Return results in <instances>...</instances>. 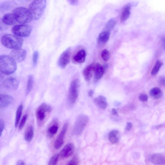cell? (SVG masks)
I'll use <instances>...</instances> for the list:
<instances>
[{
  "mask_svg": "<svg viewBox=\"0 0 165 165\" xmlns=\"http://www.w3.org/2000/svg\"><path fill=\"white\" fill-rule=\"evenodd\" d=\"M17 69L16 62L10 56L1 55L0 57V70L3 74L9 75Z\"/></svg>",
  "mask_w": 165,
  "mask_h": 165,
  "instance_id": "obj_1",
  "label": "cell"
},
{
  "mask_svg": "<svg viewBox=\"0 0 165 165\" xmlns=\"http://www.w3.org/2000/svg\"><path fill=\"white\" fill-rule=\"evenodd\" d=\"M1 41L4 47L13 50L21 48L23 42L20 37L11 34H6L2 36Z\"/></svg>",
  "mask_w": 165,
  "mask_h": 165,
  "instance_id": "obj_2",
  "label": "cell"
},
{
  "mask_svg": "<svg viewBox=\"0 0 165 165\" xmlns=\"http://www.w3.org/2000/svg\"><path fill=\"white\" fill-rule=\"evenodd\" d=\"M46 6L45 0L34 1L29 5V10L33 20L40 19L45 11Z\"/></svg>",
  "mask_w": 165,
  "mask_h": 165,
  "instance_id": "obj_3",
  "label": "cell"
},
{
  "mask_svg": "<svg viewBox=\"0 0 165 165\" xmlns=\"http://www.w3.org/2000/svg\"><path fill=\"white\" fill-rule=\"evenodd\" d=\"M52 111V107L45 103L42 104L38 107L36 112L38 125L41 126L44 124Z\"/></svg>",
  "mask_w": 165,
  "mask_h": 165,
  "instance_id": "obj_4",
  "label": "cell"
},
{
  "mask_svg": "<svg viewBox=\"0 0 165 165\" xmlns=\"http://www.w3.org/2000/svg\"><path fill=\"white\" fill-rule=\"evenodd\" d=\"M17 22L21 24H25L33 20L29 9L24 7L15 8L12 12Z\"/></svg>",
  "mask_w": 165,
  "mask_h": 165,
  "instance_id": "obj_5",
  "label": "cell"
},
{
  "mask_svg": "<svg viewBox=\"0 0 165 165\" xmlns=\"http://www.w3.org/2000/svg\"><path fill=\"white\" fill-rule=\"evenodd\" d=\"M79 81L78 79L73 80L71 82L69 88L68 100L71 104H74L79 96Z\"/></svg>",
  "mask_w": 165,
  "mask_h": 165,
  "instance_id": "obj_6",
  "label": "cell"
},
{
  "mask_svg": "<svg viewBox=\"0 0 165 165\" xmlns=\"http://www.w3.org/2000/svg\"><path fill=\"white\" fill-rule=\"evenodd\" d=\"M32 31V27L30 25L26 24L16 25L11 29V31L13 33L20 37H26L29 36Z\"/></svg>",
  "mask_w": 165,
  "mask_h": 165,
  "instance_id": "obj_7",
  "label": "cell"
},
{
  "mask_svg": "<svg viewBox=\"0 0 165 165\" xmlns=\"http://www.w3.org/2000/svg\"><path fill=\"white\" fill-rule=\"evenodd\" d=\"M88 120V118L87 116H80L75 122L73 130V133L76 135L81 134L85 128Z\"/></svg>",
  "mask_w": 165,
  "mask_h": 165,
  "instance_id": "obj_8",
  "label": "cell"
},
{
  "mask_svg": "<svg viewBox=\"0 0 165 165\" xmlns=\"http://www.w3.org/2000/svg\"><path fill=\"white\" fill-rule=\"evenodd\" d=\"M71 55V49L68 48L60 55L58 61V66L62 69L66 68L70 60Z\"/></svg>",
  "mask_w": 165,
  "mask_h": 165,
  "instance_id": "obj_9",
  "label": "cell"
},
{
  "mask_svg": "<svg viewBox=\"0 0 165 165\" xmlns=\"http://www.w3.org/2000/svg\"><path fill=\"white\" fill-rule=\"evenodd\" d=\"M68 127V124L66 123L63 126V128L58 135L54 143V147L56 149L60 148L64 144L65 137Z\"/></svg>",
  "mask_w": 165,
  "mask_h": 165,
  "instance_id": "obj_10",
  "label": "cell"
},
{
  "mask_svg": "<svg viewBox=\"0 0 165 165\" xmlns=\"http://www.w3.org/2000/svg\"><path fill=\"white\" fill-rule=\"evenodd\" d=\"M27 54L26 50L20 48L12 51L10 53V56L16 62L20 63L25 60Z\"/></svg>",
  "mask_w": 165,
  "mask_h": 165,
  "instance_id": "obj_11",
  "label": "cell"
},
{
  "mask_svg": "<svg viewBox=\"0 0 165 165\" xmlns=\"http://www.w3.org/2000/svg\"><path fill=\"white\" fill-rule=\"evenodd\" d=\"M3 85L5 87L11 90H17L19 84V81L13 77L8 78L3 82Z\"/></svg>",
  "mask_w": 165,
  "mask_h": 165,
  "instance_id": "obj_12",
  "label": "cell"
},
{
  "mask_svg": "<svg viewBox=\"0 0 165 165\" xmlns=\"http://www.w3.org/2000/svg\"><path fill=\"white\" fill-rule=\"evenodd\" d=\"M14 101V98L12 96L4 94L0 95V107H6L11 105Z\"/></svg>",
  "mask_w": 165,
  "mask_h": 165,
  "instance_id": "obj_13",
  "label": "cell"
},
{
  "mask_svg": "<svg viewBox=\"0 0 165 165\" xmlns=\"http://www.w3.org/2000/svg\"><path fill=\"white\" fill-rule=\"evenodd\" d=\"M74 150V145L72 143L68 144L61 151L60 156L63 158H67L73 154Z\"/></svg>",
  "mask_w": 165,
  "mask_h": 165,
  "instance_id": "obj_14",
  "label": "cell"
},
{
  "mask_svg": "<svg viewBox=\"0 0 165 165\" xmlns=\"http://www.w3.org/2000/svg\"><path fill=\"white\" fill-rule=\"evenodd\" d=\"M96 63H94L86 67L83 71V74L85 80L87 82L90 81L93 74L95 72Z\"/></svg>",
  "mask_w": 165,
  "mask_h": 165,
  "instance_id": "obj_15",
  "label": "cell"
},
{
  "mask_svg": "<svg viewBox=\"0 0 165 165\" xmlns=\"http://www.w3.org/2000/svg\"><path fill=\"white\" fill-rule=\"evenodd\" d=\"M86 55V52L85 50H80L73 56L72 60L74 63L81 64L85 62Z\"/></svg>",
  "mask_w": 165,
  "mask_h": 165,
  "instance_id": "obj_16",
  "label": "cell"
},
{
  "mask_svg": "<svg viewBox=\"0 0 165 165\" xmlns=\"http://www.w3.org/2000/svg\"><path fill=\"white\" fill-rule=\"evenodd\" d=\"M151 161L154 165H164L165 164V156L161 154H155L151 156Z\"/></svg>",
  "mask_w": 165,
  "mask_h": 165,
  "instance_id": "obj_17",
  "label": "cell"
},
{
  "mask_svg": "<svg viewBox=\"0 0 165 165\" xmlns=\"http://www.w3.org/2000/svg\"><path fill=\"white\" fill-rule=\"evenodd\" d=\"M106 66L103 67L99 63H96V67L94 72V79L97 81L103 77Z\"/></svg>",
  "mask_w": 165,
  "mask_h": 165,
  "instance_id": "obj_18",
  "label": "cell"
},
{
  "mask_svg": "<svg viewBox=\"0 0 165 165\" xmlns=\"http://www.w3.org/2000/svg\"><path fill=\"white\" fill-rule=\"evenodd\" d=\"M94 101L98 107L101 109H105L107 107V99L104 96H100L96 97Z\"/></svg>",
  "mask_w": 165,
  "mask_h": 165,
  "instance_id": "obj_19",
  "label": "cell"
},
{
  "mask_svg": "<svg viewBox=\"0 0 165 165\" xmlns=\"http://www.w3.org/2000/svg\"><path fill=\"white\" fill-rule=\"evenodd\" d=\"M3 23L8 25H12L17 22L13 14L9 13L4 15L2 19Z\"/></svg>",
  "mask_w": 165,
  "mask_h": 165,
  "instance_id": "obj_20",
  "label": "cell"
},
{
  "mask_svg": "<svg viewBox=\"0 0 165 165\" xmlns=\"http://www.w3.org/2000/svg\"><path fill=\"white\" fill-rule=\"evenodd\" d=\"M58 129V124L57 120H55L48 128L47 134L50 137H52L57 133Z\"/></svg>",
  "mask_w": 165,
  "mask_h": 165,
  "instance_id": "obj_21",
  "label": "cell"
},
{
  "mask_svg": "<svg viewBox=\"0 0 165 165\" xmlns=\"http://www.w3.org/2000/svg\"><path fill=\"white\" fill-rule=\"evenodd\" d=\"M131 6L130 5H126L123 10L120 19L122 22H124L129 17L131 14Z\"/></svg>",
  "mask_w": 165,
  "mask_h": 165,
  "instance_id": "obj_22",
  "label": "cell"
},
{
  "mask_svg": "<svg viewBox=\"0 0 165 165\" xmlns=\"http://www.w3.org/2000/svg\"><path fill=\"white\" fill-rule=\"evenodd\" d=\"M109 141L113 144L117 143L119 139V132L117 130H113L111 131L108 135Z\"/></svg>",
  "mask_w": 165,
  "mask_h": 165,
  "instance_id": "obj_23",
  "label": "cell"
},
{
  "mask_svg": "<svg viewBox=\"0 0 165 165\" xmlns=\"http://www.w3.org/2000/svg\"><path fill=\"white\" fill-rule=\"evenodd\" d=\"M34 136V129L32 126L30 125L28 127L24 134V138L27 141L31 142Z\"/></svg>",
  "mask_w": 165,
  "mask_h": 165,
  "instance_id": "obj_24",
  "label": "cell"
},
{
  "mask_svg": "<svg viewBox=\"0 0 165 165\" xmlns=\"http://www.w3.org/2000/svg\"><path fill=\"white\" fill-rule=\"evenodd\" d=\"M110 35V32L107 31L102 32L99 35L98 41L102 43H106L109 40Z\"/></svg>",
  "mask_w": 165,
  "mask_h": 165,
  "instance_id": "obj_25",
  "label": "cell"
},
{
  "mask_svg": "<svg viewBox=\"0 0 165 165\" xmlns=\"http://www.w3.org/2000/svg\"><path fill=\"white\" fill-rule=\"evenodd\" d=\"M150 96L154 98L158 99L162 97L163 93L161 90L158 87L152 89L150 91Z\"/></svg>",
  "mask_w": 165,
  "mask_h": 165,
  "instance_id": "obj_26",
  "label": "cell"
},
{
  "mask_svg": "<svg viewBox=\"0 0 165 165\" xmlns=\"http://www.w3.org/2000/svg\"><path fill=\"white\" fill-rule=\"evenodd\" d=\"M34 82V79L33 76L30 75L28 76L27 85L26 90V94L27 95L29 94L32 91Z\"/></svg>",
  "mask_w": 165,
  "mask_h": 165,
  "instance_id": "obj_27",
  "label": "cell"
},
{
  "mask_svg": "<svg viewBox=\"0 0 165 165\" xmlns=\"http://www.w3.org/2000/svg\"><path fill=\"white\" fill-rule=\"evenodd\" d=\"M23 109V106L22 105H20L19 106L17 110L15 122V126L16 128H17L18 126L21 117Z\"/></svg>",
  "mask_w": 165,
  "mask_h": 165,
  "instance_id": "obj_28",
  "label": "cell"
},
{
  "mask_svg": "<svg viewBox=\"0 0 165 165\" xmlns=\"http://www.w3.org/2000/svg\"><path fill=\"white\" fill-rule=\"evenodd\" d=\"M163 65V63L159 60H157L151 71V74L156 75L159 72L160 68Z\"/></svg>",
  "mask_w": 165,
  "mask_h": 165,
  "instance_id": "obj_29",
  "label": "cell"
},
{
  "mask_svg": "<svg viewBox=\"0 0 165 165\" xmlns=\"http://www.w3.org/2000/svg\"><path fill=\"white\" fill-rule=\"evenodd\" d=\"M116 21L113 19H111L107 23L106 25V31L110 32L115 27Z\"/></svg>",
  "mask_w": 165,
  "mask_h": 165,
  "instance_id": "obj_30",
  "label": "cell"
},
{
  "mask_svg": "<svg viewBox=\"0 0 165 165\" xmlns=\"http://www.w3.org/2000/svg\"><path fill=\"white\" fill-rule=\"evenodd\" d=\"M59 157V155L58 154L54 155L50 158L49 162L48 165H57Z\"/></svg>",
  "mask_w": 165,
  "mask_h": 165,
  "instance_id": "obj_31",
  "label": "cell"
},
{
  "mask_svg": "<svg viewBox=\"0 0 165 165\" xmlns=\"http://www.w3.org/2000/svg\"><path fill=\"white\" fill-rule=\"evenodd\" d=\"M28 116L27 114H25L22 118L19 126V129L21 130L23 128L25 124L27 121Z\"/></svg>",
  "mask_w": 165,
  "mask_h": 165,
  "instance_id": "obj_32",
  "label": "cell"
},
{
  "mask_svg": "<svg viewBox=\"0 0 165 165\" xmlns=\"http://www.w3.org/2000/svg\"><path fill=\"white\" fill-rule=\"evenodd\" d=\"M102 58L105 61H107L110 58V54L108 51L107 49L104 50L101 54Z\"/></svg>",
  "mask_w": 165,
  "mask_h": 165,
  "instance_id": "obj_33",
  "label": "cell"
},
{
  "mask_svg": "<svg viewBox=\"0 0 165 165\" xmlns=\"http://www.w3.org/2000/svg\"><path fill=\"white\" fill-rule=\"evenodd\" d=\"M39 57V52L37 51H36L34 52L32 57L33 64L34 66H35L36 65Z\"/></svg>",
  "mask_w": 165,
  "mask_h": 165,
  "instance_id": "obj_34",
  "label": "cell"
},
{
  "mask_svg": "<svg viewBox=\"0 0 165 165\" xmlns=\"http://www.w3.org/2000/svg\"><path fill=\"white\" fill-rule=\"evenodd\" d=\"M11 4L9 3L5 2L1 4V11H5L8 9L11 6Z\"/></svg>",
  "mask_w": 165,
  "mask_h": 165,
  "instance_id": "obj_35",
  "label": "cell"
},
{
  "mask_svg": "<svg viewBox=\"0 0 165 165\" xmlns=\"http://www.w3.org/2000/svg\"><path fill=\"white\" fill-rule=\"evenodd\" d=\"M5 128V122L3 120L1 119V120H0V136H2Z\"/></svg>",
  "mask_w": 165,
  "mask_h": 165,
  "instance_id": "obj_36",
  "label": "cell"
},
{
  "mask_svg": "<svg viewBox=\"0 0 165 165\" xmlns=\"http://www.w3.org/2000/svg\"><path fill=\"white\" fill-rule=\"evenodd\" d=\"M67 165H78L77 159L75 157L73 158L69 162Z\"/></svg>",
  "mask_w": 165,
  "mask_h": 165,
  "instance_id": "obj_37",
  "label": "cell"
},
{
  "mask_svg": "<svg viewBox=\"0 0 165 165\" xmlns=\"http://www.w3.org/2000/svg\"><path fill=\"white\" fill-rule=\"evenodd\" d=\"M140 100L143 102H145L147 100L148 97L145 94H142L139 97Z\"/></svg>",
  "mask_w": 165,
  "mask_h": 165,
  "instance_id": "obj_38",
  "label": "cell"
},
{
  "mask_svg": "<svg viewBox=\"0 0 165 165\" xmlns=\"http://www.w3.org/2000/svg\"><path fill=\"white\" fill-rule=\"evenodd\" d=\"M159 82L160 85L165 86V77H161L159 79Z\"/></svg>",
  "mask_w": 165,
  "mask_h": 165,
  "instance_id": "obj_39",
  "label": "cell"
},
{
  "mask_svg": "<svg viewBox=\"0 0 165 165\" xmlns=\"http://www.w3.org/2000/svg\"><path fill=\"white\" fill-rule=\"evenodd\" d=\"M132 128V124L131 123L128 122L127 123L126 129V130L129 131H130Z\"/></svg>",
  "mask_w": 165,
  "mask_h": 165,
  "instance_id": "obj_40",
  "label": "cell"
},
{
  "mask_svg": "<svg viewBox=\"0 0 165 165\" xmlns=\"http://www.w3.org/2000/svg\"><path fill=\"white\" fill-rule=\"evenodd\" d=\"M68 2L71 5H77L79 3V1L77 0H70Z\"/></svg>",
  "mask_w": 165,
  "mask_h": 165,
  "instance_id": "obj_41",
  "label": "cell"
},
{
  "mask_svg": "<svg viewBox=\"0 0 165 165\" xmlns=\"http://www.w3.org/2000/svg\"><path fill=\"white\" fill-rule=\"evenodd\" d=\"M16 165H25V164L23 161L20 160L17 162Z\"/></svg>",
  "mask_w": 165,
  "mask_h": 165,
  "instance_id": "obj_42",
  "label": "cell"
},
{
  "mask_svg": "<svg viewBox=\"0 0 165 165\" xmlns=\"http://www.w3.org/2000/svg\"><path fill=\"white\" fill-rule=\"evenodd\" d=\"M112 113L113 115L117 116L118 115V112L117 110L115 108H113L112 109Z\"/></svg>",
  "mask_w": 165,
  "mask_h": 165,
  "instance_id": "obj_43",
  "label": "cell"
},
{
  "mask_svg": "<svg viewBox=\"0 0 165 165\" xmlns=\"http://www.w3.org/2000/svg\"><path fill=\"white\" fill-rule=\"evenodd\" d=\"M94 94V92L92 90H90L88 92V96L90 97H91L93 96Z\"/></svg>",
  "mask_w": 165,
  "mask_h": 165,
  "instance_id": "obj_44",
  "label": "cell"
},
{
  "mask_svg": "<svg viewBox=\"0 0 165 165\" xmlns=\"http://www.w3.org/2000/svg\"><path fill=\"white\" fill-rule=\"evenodd\" d=\"M163 46H164L163 47H164V49L165 50V39L164 40Z\"/></svg>",
  "mask_w": 165,
  "mask_h": 165,
  "instance_id": "obj_45",
  "label": "cell"
}]
</instances>
